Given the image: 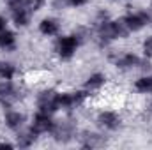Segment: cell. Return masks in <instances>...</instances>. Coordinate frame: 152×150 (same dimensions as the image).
Here are the masks:
<instances>
[{
	"label": "cell",
	"instance_id": "19",
	"mask_svg": "<svg viewBox=\"0 0 152 150\" xmlns=\"http://www.w3.org/2000/svg\"><path fill=\"white\" fill-rule=\"evenodd\" d=\"M4 4L7 5L9 11L23 9V7H28V9H30V0H4Z\"/></svg>",
	"mask_w": 152,
	"mask_h": 150
},
{
	"label": "cell",
	"instance_id": "3",
	"mask_svg": "<svg viewBox=\"0 0 152 150\" xmlns=\"http://www.w3.org/2000/svg\"><path fill=\"white\" fill-rule=\"evenodd\" d=\"M90 95L83 88H75V90H62L58 95V110L66 115H73L75 111L81 110Z\"/></svg>",
	"mask_w": 152,
	"mask_h": 150
},
{
	"label": "cell",
	"instance_id": "12",
	"mask_svg": "<svg viewBox=\"0 0 152 150\" xmlns=\"http://www.w3.org/2000/svg\"><path fill=\"white\" fill-rule=\"evenodd\" d=\"M106 85H108V76L104 74V73H101V71H96V73H90V74L85 78L81 88L92 97V95L99 94Z\"/></svg>",
	"mask_w": 152,
	"mask_h": 150
},
{
	"label": "cell",
	"instance_id": "16",
	"mask_svg": "<svg viewBox=\"0 0 152 150\" xmlns=\"http://www.w3.org/2000/svg\"><path fill=\"white\" fill-rule=\"evenodd\" d=\"M18 50V37L16 32L5 28L4 32H0V51L4 53H14Z\"/></svg>",
	"mask_w": 152,
	"mask_h": 150
},
{
	"label": "cell",
	"instance_id": "1",
	"mask_svg": "<svg viewBox=\"0 0 152 150\" xmlns=\"http://www.w3.org/2000/svg\"><path fill=\"white\" fill-rule=\"evenodd\" d=\"M83 44L85 42L75 30L69 34H58L53 41V53L60 62H71Z\"/></svg>",
	"mask_w": 152,
	"mask_h": 150
},
{
	"label": "cell",
	"instance_id": "26",
	"mask_svg": "<svg viewBox=\"0 0 152 150\" xmlns=\"http://www.w3.org/2000/svg\"><path fill=\"white\" fill-rule=\"evenodd\" d=\"M149 97H151V101H149V104H147V111L152 115V95H149Z\"/></svg>",
	"mask_w": 152,
	"mask_h": 150
},
{
	"label": "cell",
	"instance_id": "6",
	"mask_svg": "<svg viewBox=\"0 0 152 150\" xmlns=\"http://www.w3.org/2000/svg\"><path fill=\"white\" fill-rule=\"evenodd\" d=\"M108 60L112 62L117 71L120 73H131V71H138L140 62H142V55L134 53V51H113L108 55Z\"/></svg>",
	"mask_w": 152,
	"mask_h": 150
},
{
	"label": "cell",
	"instance_id": "13",
	"mask_svg": "<svg viewBox=\"0 0 152 150\" xmlns=\"http://www.w3.org/2000/svg\"><path fill=\"white\" fill-rule=\"evenodd\" d=\"M37 30L42 37L55 39L58 34H62V23H60V20L55 18V16H44V18L39 20Z\"/></svg>",
	"mask_w": 152,
	"mask_h": 150
},
{
	"label": "cell",
	"instance_id": "27",
	"mask_svg": "<svg viewBox=\"0 0 152 150\" xmlns=\"http://www.w3.org/2000/svg\"><path fill=\"white\" fill-rule=\"evenodd\" d=\"M149 9L152 11V0H149Z\"/></svg>",
	"mask_w": 152,
	"mask_h": 150
},
{
	"label": "cell",
	"instance_id": "20",
	"mask_svg": "<svg viewBox=\"0 0 152 150\" xmlns=\"http://www.w3.org/2000/svg\"><path fill=\"white\" fill-rule=\"evenodd\" d=\"M142 57L152 58V34H149L142 41Z\"/></svg>",
	"mask_w": 152,
	"mask_h": 150
},
{
	"label": "cell",
	"instance_id": "17",
	"mask_svg": "<svg viewBox=\"0 0 152 150\" xmlns=\"http://www.w3.org/2000/svg\"><path fill=\"white\" fill-rule=\"evenodd\" d=\"M133 90L140 95H151L152 94V73H142L133 81Z\"/></svg>",
	"mask_w": 152,
	"mask_h": 150
},
{
	"label": "cell",
	"instance_id": "4",
	"mask_svg": "<svg viewBox=\"0 0 152 150\" xmlns=\"http://www.w3.org/2000/svg\"><path fill=\"white\" fill-rule=\"evenodd\" d=\"M124 25L131 34H138L143 28L152 25V11L151 9H136V11H127L126 14L120 16Z\"/></svg>",
	"mask_w": 152,
	"mask_h": 150
},
{
	"label": "cell",
	"instance_id": "10",
	"mask_svg": "<svg viewBox=\"0 0 152 150\" xmlns=\"http://www.w3.org/2000/svg\"><path fill=\"white\" fill-rule=\"evenodd\" d=\"M53 125H55V115L39 111V110H36V113L32 115V118L28 122V127L39 136H50Z\"/></svg>",
	"mask_w": 152,
	"mask_h": 150
},
{
	"label": "cell",
	"instance_id": "14",
	"mask_svg": "<svg viewBox=\"0 0 152 150\" xmlns=\"http://www.w3.org/2000/svg\"><path fill=\"white\" fill-rule=\"evenodd\" d=\"M39 138H41V136L36 134V133L28 127V124H27L23 129H20L18 133H14V145H16V149H32V147L37 143Z\"/></svg>",
	"mask_w": 152,
	"mask_h": 150
},
{
	"label": "cell",
	"instance_id": "9",
	"mask_svg": "<svg viewBox=\"0 0 152 150\" xmlns=\"http://www.w3.org/2000/svg\"><path fill=\"white\" fill-rule=\"evenodd\" d=\"M76 143H78L80 149H83V150H96V149L106 147L108 138H106V133H103V131L85 129V131H78Z\"/></svg>",
	"mask_w": 152,
	"mask_h": 150
},
{
	"label": "cell",
	"instance_id": "2",
	"mask_svg": "<svg viewBox=\"0 0 152 150\" xmlns=\"http://www.w3.org/2000/svg\"><path fill=\"white\" fill-rule=\"evenodd\" d=\"M76 134H78V125H76V120L71 115H66L64 118H55V125L50 133L51 140L58 145H69L71 141L76 140Z\"/></svg>",
	"mask_w": 152,
	"mask_h": 150
},
{
	"label": "cell",
	"instance_id": "21",
	"mask_svg": "<svg viewBox=\"0 0 152 150\" xmlns=\"http://www.w3.org/2000/svg\"><path fill=\"white\" fill-rule=\"evenodd\" d=\"M50 7L53 11H66L67 7V0H50Z\"/></svg>",
	"mask_w": 152,
	"mask_h": 150
},
{
	"label": "cell",
	"instance_id": "11",
	"mask_svg": "<svg viewBox=\"0 0 152 150\" xmlns=\"http://www.w3.org/2000/svg\"><path fill=\"white\" fill-rule=\"evenodd\" d=\"M2 122L5 125V129H9L11 133H18L20 129H23L27 125V115L23 111H20V110H16V106L14 108H7L4 111Z\"/></svg>",
	"mask_w": 152,
	"mask_h": 150
},
{
	"label": "cell",
	"instance_id": "15",
	"mask_svg": "<svg viewBox=\"0 0 152 150\" xmlns=\"http://www.w3.org/2000/svg\"><path fill=\"white\" fill-rule=\"evenodd\" d=\"M32 18H34V12L28 9V7H23V9H14V11H9V21L16 27V28H27L30 23H32Z\"/></svg>",
	"mask_w": 152,
	"mask_h": 150
},
{
	"label": "cell",
	"instance_id": "7",
	"mask_svg": "<svg viewBox=\"0 0 152 150\" xmlns=\"http://www.w3.org/2000/svg\"><path fill=\"white\" fill-rule=\"evenodd\" d=\"M21 99H23V90L14 79L11 81L0 79V106L4 110L14 108Z\"/></svg>",
	"mask_w": 152,
	"mask_h": 150
},
{
	"label": "cell",
	"instance_id": "8",
	"mask_svg": "<svg viewBox=\"0 0 152 150\" xmlns=\"http://www.w3.org/2000/svg\"><path fill=\"white\" fill-rule=\"evenodd\" d=\"M94 122H96V127L103 133H117L122 127L124 118L117 110H99Z\"/></svg>",
	"mask_w": 152,
	"mask_h": 150
},
{
	"label": "cell",
	"instance_id": "24",
	"mask_svg": "<svg viewBox=\"0 0 152 150\" xmlns=\"http://www.w3.org/2000/svg\"><path fill=\"white\" fill-rule=\"evenodd\" d=\"M5 28H9V18L0 14V32H4Z\"/></svg>",
	"mask_w": 152,
	"mask_h": 150
},
{
	"label": "cell",
	"instance_id": "23",
	"mask_svg": "<svg viewBox=\"0 0 152 150\" xmlns=\"http://www.w3.org/2000/svg\"><path fill=\"white\" fill-rule=\"evenodd\" d=\"M90 0H67V7L69 9H81L85 5H88Z\"/></svg>",
	"mask_w": 152,
	"mask_h": 150
},
{
	"label": "cell",
	"instance_id": "18",
	"mask_svg": "<svg viewBox=\"0 0 152 150\" xmlns=\"http://www.w3.org/2000/svg\"><path fill=\"white\" fill-rule=\"evenodd\" d=\"M18 67L9 62V60H0V79H5V81H11V79H16L18 76Z\"/></svg>",
	"mask_w": 152,
	"mask_h": 150
},
{
	"label": "cell",
	"instance_id": "5",
	"mask_svg": "<svg viewBox=\"0 0 152 150\" xmlns=\"http://www.w3.org/2000/svg\"><path fill=\"white\" fill-rule=\"evenodd\" d=\"M58 95H60V90H57L55 87L41 88L36 94V110L44 113H51V115L60 113V110H58Z\"/></svg>",
	"mask_w": 152,
	"mask_h": 150
},
{
	"label": "cell",
	"instance_id": "22",
	"mask_svg": "<svg viewBox=\"0 0 152 150\" xmlns=\"http://www.w3.org/2000/svg\"><path fill=\"white\" fill-rule=\"evenodd\" d=\"M48 5V0H30V11L36 14V12H39L41 9H44Z\"/></svg>",
	"mask_w": 152,
	"mask_h": 150
},
{
	"label": "cell",
	"instance_id": "25",
	"mask_svg": "<svg viewBox=\"0 0 152 150\" xmlns=\"http://www.w3.org/2000/svg\"><path fill=\"white\" fill-rule=\"evenodd\" d=\"M0 149H16L14 141H0Z\"/></svg>",
	"mask_w": 152,
	"mask_h": 150
}]
</instances>
